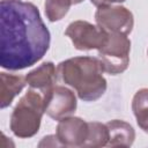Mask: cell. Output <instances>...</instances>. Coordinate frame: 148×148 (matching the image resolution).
<instances>
[{
  "label": "cell",
  "mask_w": 148,
  "mask_h": 148,
  "mask_svg": "<svg viewBox=\"0 0 148 148\" xmlns=\"http://www.w3.org/2000/svg\"><path fill=\"white\" fill-rule=\"evenodd\" d=\"M50 47V31L38 8L22 0L0 2V66L18 71L35 65Z\"/></svg>",
  "instance_id": "obj_1"
},
{
  "label": "cell",
  "mask_w": 148,
  "mask_h": 148,
  "mask_svg": "<svg viewBox=\"0 0 148 148\" xmlns=\"http://www.w3.org/2000/svg\"><path fill=\"white\" fill-rule=\"evenodd\" d=\"M103 65L98 58L75 57L61 61L57 67V75L71 86L79 98L92 102L102 97L106 90V80L103 76Z\"/></svg>",
  "instance_id": "obj_2"
},
{
  "label": "cell",
  "mask_w": 148,
  "mask_h": 148,
  "mask_svg": "<svg viewBox=\"0 0 148 148\" xmlns=\"http://www.w3.org/2000/svg\"><path fill=\"white\" fill-rule=\"evenodd\" d=\"M44 113L43 92L37 90H28L18 101L10 117V130L18 138L34 136L40 125Z\"/></svg>",
  "instance_id": "obj_3"
},
{
  "label": "cell",
  "mask_w": 148,
  "mask_h": 148,
  "mask_svg": "<svg viewBox=\"0 0 148 148\" xmlns=\"http://www.w3.org/2000/svg\"><path fill=\"white\" fill-rule=\"evenodd\" d=\"M131 42L123 34H109L108 40L98 50V59L101 60L104 72L116 75L120 74L130 64Z\"/></svg>",
  "instance_id": "obj_4"
},
{
  "label": "cell",
  "mask_w": 148,
  "mask_h": 148,
  "mask_svg": "<svg viewBox=\"0 0 148 148\" xmlns=\"http://www.w3.org/2000/svg\"><path fill=\"white\" fill-rule=\"evenodd\" d=\"M65 35L71 38L75 49L81 51L88 50H99L108 40L109 34L98 25H94L86 21L72 22Z\"/></svg>",
  "instance_id": "obj_5"
},
{
  "label": "cell",
  "mask_w": 148,
  "mask_h": 148,
  "mask_svg": "<svg viewBox=\"0 0 148 148\" xmlns=\"http://www.w3.org/2000/svg\"><path fill=\"white\" fill-rule=\"evenodd\" d=\"M44 112L54 120L69 117L76 110V97L74 92L65 87L56 86L43 92Z\"/></svg>",
  "instance_id": "obj_6"
},
{
  "label": "cell",
  "mask_w": 148,
  "mask_h": 148,
  "mask_svg": "<svg viewBox=\"0 0 148 148\" xmlns=\"http://www.w3.org/2000/svg\"><path fill=\"white\" fill-rule=\"evenodd\" d=\"M97 25L108 34L128 35L132 31L134 21L132 13L121 6L98 7L95 13Z\"/></svg>",
  "instance_id": "obj_7"
},
{
  "label": "cell",
  "mask_w": 148,
  "mask_h": 148,
  "mask_svg": "<svg viewBox=\"0 0 148 148\" xmlns=\"http://www.w3.org/2000/svg\"><path fill=\"white\" fill-rule=\"evenodd\" d=\"M88 123L81 118L67 117L59 120L57 126V139L61 146L83 147L88 138Z\"/></svg>",
  "instance_id": "obj_8"
},
{
  "label": "cell",
  "mask_w": 148,
  "mask_h": 148,
  "mask_svg": "<svg viewBox=\"0 0 148 148\" xmlns=\"http://www.w3.org/2000/svg\"><path fill=\"white\" fill-rule=\"evenodd\" d=\"M56 80H57L56 67L50 61L42 64L39 67L29 72L25 75L27 83L31 88H34L40 92H45L49 89H51L52 87H54Z\"/></svg>",
  "instance_id": "obj_9"
},
{
  "label": "cell",
  "mask_w": 148,
  "mask_h": 148,
  "mask_svg": "<svg viewBox=\"0 0 148 148\" xmlns=\"http://www.w3.org/2000/svg\"><path fill=\"white\" fill-rule=\"evenodd\" d=\"M109 131V142L110 147H130L132 146L135 133L133 127L123 120H111L106 124Z\"/></svg>",
  "instance_id": "obj_10"
},
{
  "label": "cell",
  "mask_w": 148,
  "mask_h": 148,
  "mask_svg": "<svg viewBox=\"0 0 148 148\" xmlns=\"http://www.w3.org/2000/svg\"><path fill=\"white\" fill-rule=\"evenodd\" d=\"M0 79V108L5 109L9 106L15 96L21 92L27 81L20 75H12L7 73H1Z\"/></svg>",
  "instance_id": "obj_11"
},
{
  "label": "cell",
  "mask_w": 148,
  "mask_h": 148,
  "mask_svg": "<svg viewBox=\"0 0 148 148\" xmlns=\"http://www.w3.org/2000/svg\"><path fill=\"white\" fill-rule=\"evenodd\" d=\"M132 110L138 125L148 133V88L140 89L133 97Z\"/></svg>",
  "instance_id": "obj_12"
},
{
  "label": "cell",
  "mask_w": 148,
  "mask_h": 148,
  "mask_svg": "<svg viewBox=\"0 0 148 148\" xmlns=\"http://www.w3.org/2000/svg\"><path fill=\"white\" fill-rule=\"evenodd\" d=\"M88 138L83 147H103L108 146L109 142V131L106 125L101 123H88Z\"/></svg>",
  "instance_id": "obj_13"
},
{
  "label": "cell",
  "mask_w": 148,
  "mask_h": 148,
  "mask_svg": "<svg viewBox=\"0 0 148 148\" xmlns=\"http://www.w3.org/2000/svg\"><path fill=\"white\" fill-rule=\"evenodd\" d=\"M83 0H45V14L51 22L61 20L72 5L80 3Z\"/></svg>",
  "instance_id": "obj_14"
},
{
  "label": "cell",
  "mask_w": 148,
  "mask_h": 148,
  "mask_svg": "<svg viewBox=\"0 0 148 148\" xmlns=\"http://www.w3.org/2000/svg\"><path fill=\"white\" fill-rule=\"evenodd\" d=\"M92 5L96 7H105V6H111L112 3H120L124 2L125 0H90Z\"/></svg>",
  "instance_id": "obj_15"
}]
</instances>
